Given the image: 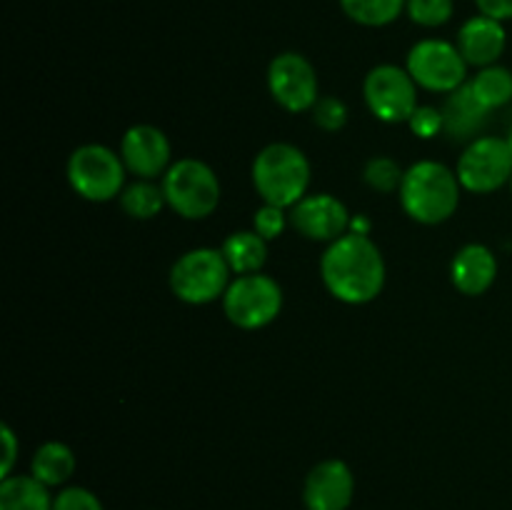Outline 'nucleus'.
<instances>
[{"label":"nucleus","mask_w":512,"mask_h":510,"mask_svg":"<svg viewBox=\"0 0 512 510\" xmlns=\"http://www.w3.org/2000/svg\"><path fill=\"white\" fill-rule=\"evenodd\" d=\"M168 280L180 303L208 305L223 300L233 270L225 263L220 248H193L175 260Z\"/></svg>","instance_id":"obj_6"},{"label":"nucleus","mask_w":512,"mask_h":510,"mask_svg":"<svg viewBox=\"0 0 512 510\" xmlns=\"http://www.w3.org/2000/svg\"><path fill=\"white\" fill-rule=\"evenodd\" d=\"M370 230H373V223L368 220V215H353V220H350V233L370 235Z\"/></svg>","instance_id":"obj_31"},{"label":"nucleus","mask_w":512,"mask_h":510,"mask_svg":"<svg viewBox=\"0 0 512 510\" xmlns=\"http://www.w3.org/2000/svg\"><path fill=\"white\" fill-rule=\"evenodd\" d=\"M388 268L370 235L345 233L325 245L320 255V280L335 300L345 305H368L383 293Z\"/></svg>","instance_id":"obj_1"},{"label":"nucleus","mask_w":512,"mask_h":510,"mask_svg":"<svg viewBox=\"0 0 512 510\" xmlns=\"http://www.w3.org/2000/svg\"><path fill=\"white\" fill-rule=\"evenodd\" d=\"M220 253H223L233 275L260 273L265 260H268V240L255 233V230H238V233H230L223 240Z\"/></svg>","instance_id":"obj_17"},{"label":"nucleus","mask_w":512,"mask_h":510,"mask_svg":"<svg viewBox=\"0 0 512 510\" xmlns=\"http://www.w3.org/2000/svg\"><path fill=\"white\" fill-rule=\"evenodd\" d=\"M290 225V210L278 208V205L263 203L253 215V230L258 235H263L265 240H278L285 233V228Z\"/></svg>","instance_id":"obj_25"},{"label":"nucleus","mask_w":512,"mask_h":510,"mask_svg":"<svg viewBox=\"0 0 512 510\" xmlns=\"http://www.w3.org/2000/svg\"><path fill=\"white\" fill-rule=\"evenodd\" d=\"M313 120L325 133H338L348 123V105L335 95H323L313 108Z\"/></svg>","instance_id":"obj_26"},{"label":"nucleus","mask_w":512,"mask_h":510,"mask_svg":"<svg viewBox=\"0 0 512 510\" xmlns=\"http://www.w3.org/2000/svg\"><path fill=\"white\" fill-rule=\"evenodd\" d=\"M455 45L463 53L465 63L480 70L488 65H498L500 55L505 53V45H508V33H505L503 20L478 13L460 25Z\"/></svg>","instance_id":"obj_15"},{"label":"nucleus","mask_w":512,"mask_h":510,"mask_svg":"<svg viewBox=\"0 0 512 510\" xmlns=\"http://www.w3.org/2000/svg\"><path fill=\"white\" fill-rule=\"evenodd\" d=\"M0 435H3V445H5V455H3V468H0V478H8L13 475L15 463H18V453H20V443L15 438L13 428L8 423L0 428Z\"/></svg>","instance_id":"obj_29"},{"label":"nucleus","mask_w":512,"mask_h":510,"mask_svg":"<svg viewBox=\"0 0 512 510\" xmlns=\"http://www.w3.org/2000/svg\"><path fill=\"white\" fill-rule=\"evenodd\" d=\"M468 68L458 45L443 38L418 40L405 58V70L428 93L450 95L460 90L468 83Z\"/></svg>","instance_id":"obj_8"},{"label":"nucleus","mask_w":512,"mask_h":510,"mask_svg":"<svg viewBox=\"0 0 512 510\" xmlns=\"http://www.w3.org/2000/svg\"><path fill=\"white\" fill-rule=\"evenodd\" d=\"M508 140H510V145H512V133H510V138H508Z\"/></svg>","instance_id":"obj_32"},{"label":"nucleus","mask_w":512,"mask_h":510,"mask_svg":"<svg viewBox=\"0 0 512 510\" xmlns=\"http://www.w3.org/2000/svg\"><path fill=\"white\" fill-rule=\"evenodd\" d=\"M468 90L475 103L490 113V110L505 108L512 100V70L505 65H488L480 68L473 78L468 80Z\"/></svg>","instance_id":"obj_20"},{"label":"nucleus","mask_w":512,"mask_h":510,"mask_svg":"<svg viewBox=\"0 0 512 510\" xmlns=\"http://www.w3.org/2000/svg\"><path fill=\"white\" fill-rule=\"evenodd\" d=\"M355 495V475L340 458L320 460L303 483V503L308 510H348Z\"/></svg>","instance_id":"obj_14"},{"label":"nucleus","mask_w":512,"mask_h":510,"mask_svg":"<svg viewBox=\"0 0 512 510\" xmlns=\"http://www.w3.org/2000/svg\"><path fill=\"white\" fill-rule=\"evenodd\" d=\"M458 173L438 160H420L405 168L398 198L405 215L420 225H440L455 215L460 205Z\"/></svg>","instance_id":"obj_2"},{"label":"nucleus","mask_w":512,"mask_h":510,"mask_svg":"<svg viewBox=\"0 0 512 510\" xmlns=\"http://www.w3.org/2000/svg\"><path fill=\"white\" fill-rule=\"evenodd\" d=\"M408 128L413 130L415 138H420V140L435 138V135L445 128L443 110L433 108V105H418V110L410 115Z\"/></svg>","instance_id":"obj_28"},{"label":"nucleus","mask_w":512,"mask_h":510,"mask_svg":"<svg viewBox=\"0 0 512 510\" xmlns=\"http://www.w3.org/2000/svg\"><path fill=\"white\" fill-rule=\"evenodd\" d=\"M250 178L263 203L290 210L308 195L313 168L298 145L270 143L255 155Z\"/></svg>","instance_id":"obj_3"},{"label":"nucleus","mask_w":512,"mask_h":510,"mask_svg":"<svg viewBox=\"0 0 512 510\" xmlns=\"http://www.w3.org/2000/svg\"><path fill=\"white\" fill-rule=\"evenodd\" d=\"M405 13L420 28H440L455 13V0H408Z\"/></svg>","instance_id":"obj_24"},{"label":"nucleus","mask_w":512,"mask_h":510,"mask_svg":"<svg viewBox=\"0 0 512 510\" xmlns=\"http://www.w3.org/2000/svg\"><path fill=\"white\" fill-rule=\"evenodd\" d=\"M348 205L330 193H308L300 203L290 208V228L298 230L303 238L330 245L333 240L350 233Z\"/></svg>","instance_id":"obj_12"},{"label":"nucleus","mask_w":512,"mask_h":510,"mask_svg":"<svg viewBox=\"0 0 512 510\" xmlns=\"http://www.w3.org/2000/svg\"><path fill=\"white\" fill-rule=\"evenodd\" d=\"M48 485L33 475H8L0 483V510H53Z\"/></svg>","instance_id":"obj_19"},{"label":"nucleus","mask_w":512,"mask_h":510,"mask_svg":"<svg viewBox=\"0 0 512 510\" xmlns=\"http://www.w3.org/2000/svg\"><path fill=\"white\" fill-rule=\"evenodd\" d=\"M165 203L175 215L185 220H205L218 210L220 178L205 160L180 158L160 178Z\"/></svg>","instance_id":"obj_4"},{"label":"nucleus","mask_w":512,"mask_h":510,"mask_svg":"<svg viewBox=\"0 0 512 510\" xmlns=\"http://www.w3.org/2000/svg\"><path fill=\"white\" fill-rule=\"evenodd\" d=\"M75 465L78 463H75V453L70 450V445L60 443V440H48L33 453L30 475L48 488H60L73 478Z\"/></svg>","instance_id":"obj_18"},{"label":"nucleus","mask_w":512,"mask_h":510,"mask_svg":"<svg viewBox=\"0 0 512 510\" xmlns=\"http://www.w3.org/2000/svg\"><path fill=\"white\" fill-rule=\"evenodd\" d=\"M363 98L380 123H408L418 110V83L405 68L393 63L375 65L363 80Z\"/></svg>","instance_id":"obj_10"},{"label":"nucleus","mask_w":512,"mask_h":510,"mask_svg":"<svg viewBox=\"0 0 512 510\" xmlns=\"http://www.w3.org/2000/svg\"><path fill=\"white\" fill-rule=\"evenodd\" d=\"M403 175L405 170L400 168L398 160L388 158V155H375L363 168L365 185L373 188L375 193H398L400 183H403Z\"/></svg>","instance_id":"obj_23"},{"label":"nucleus","mask_w":512,"mask_h":510,"mask_svg":"<svg viewBox=\"0 0 512 510\" xmlns=\"http://www.w3.org/2000/svg\"><path fill=\"white\" fill-rule=\"evenodd\" d=\"M495 278H498V258L483 243L463 245L450 263V280H453L455 290L468 298L488 293Z\"/></svg>","instance_id":"obj_16"},{"label":"nucleus","mask_w":512,"mask_h":510,"mask_svg":"<svg viewBox=\"0 0 512 510\" xmlns=\"http://www.w3.org/2000/svg\"><path fill=\"white\" fill-rule=\"evenodd\" d=\"M53 510H105L98 495L83 485H68L60 488V493L53 498Z\"/></svg>","instance_id":"obj_27"},{"label":"nucleus","mask_w":512,"mask_h":510,"mask_svg":"<svg viewBox=\"0 0 512 510\" xmlns=\"http://www.w3.org/2000/svg\"><path fill=\"white\" fill-rule=\"evenodd\" d=\"M460 185L468 193L488 195L510 185L512 180V145L508 138L480 135L473 138L460 153L455 165Z\"/></svg>","instance_id":"obj_9"},{"label":"nucleus","mask_w":512,"mask_h":510,"mask_svg":"<svg viewBox=\"0 0 512 510\" xmlns=\"http://www.w3.org/2000/svg\"><path fill=\"white\" fill-rule=\"evenodd\" d=\"M510 190H512V180H510Z\"/></svg>","instance_id":"obj_33"},{"label":"nucleus","mask_w":512,"mask_h":510,"mask_svg":"<svg viewBox=\"0 0 512 510\" xmlns=\"http://www.w3.org/2000/svg\"><path fill=\"white\" fill-rule=\"evenodd\" d=\"M268 90L288 113H308L320 100L318 73L305 55L280 53L268 65Z\"/></svg>","instance_id":"obj_11"},{"label":"nucleus","mask_w":512,"mask_h":510,"mask_svg":"<svg viewBox=\"0 0 512 510\" xmlns=\"http://www.w3.org/2000/svg\"><path fill=\"white\" fill-rule=\"evenodd\" d=\"M120 158L130 175L140 180L163 178L173 165V145L168 135L150 123H135L120 138Z\"/></svg>","instance_id":"obj_13"},{"label":"nucleus","mask_w":512,"mask_h":510,"mask_svg":"<svg viewBox=\"0 0 512 510\" xmlns=\"http://www.w3.org/2000/svg\"><path fill=\"white\" fill-rule=\"evenodd\" d=\"M70 188L75 195L90 203H110L120 198L128 178L120 153L100 143H85L70 153L68 165H65Z\"/></svg>","instance_id":"obj_5"},{"label":"nucleus","mask_w":512,"mask_h":510,"mask_svg":"<svg viewBox=\"0 0 512 510\" xmlns=\"http://www.w3.org/2000/svg\"><path fill=\"white\" fill-rule=\"evenodd\" d=\"M283 310V288L273 275L248 273L235 275L223 295V313L235 328H268Z\"/></svg>","instance_id":"obj_7"},{"label":"nucleus","mask_w":512,"mask_h":510,"mask_svg":"<svg viewBox=\"0 0 512 510\" xmlns=\"http://www.w3.org/2000/svg\"><path fill=\"white\" fill-rule=\"evenodd\" d=\"M478 10L483 15H490L495 20H512V0H475Z\"/></svg>","instance_id":"obj_30"},{"label":"nucleus","mask_w":512,"mask_h":510,"mask_svg":"<svg viewBox=\"0 0 512 510\" xmlns=\"http://www.w3.org/2000/svg\"><path fill=\"white\" fill-rule=\"evenodd\" d=\"M408 0H340V8L353 23L365 28H385L405 13Z\"/></svg>","instance_id":"obj_22"},{"label":"nucleus","mask_w":512,"mask_h":510,"mask_svg":"<svg viewBox=\"0 0 512 510\" xmlns=\"http://www.w3.org/2000/svg\"><path fill=\"white\" fill-rule=\"evenodd\" d=\"M120 208L125 215H130L133 220H153L155 215H160V210L165 208V193L163 185H158L155 180H140L135 178L133 183H128L120 193Z\"/></svg>","instance_id":"obj_21"}]
</instances>
